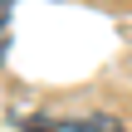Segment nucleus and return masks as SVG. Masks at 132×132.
<instances>
[{
    "instance_id": "1",
    "label": "nucleus",
    "mask_w": 132,
    "mask_h": 132,
    "mask_svg": "<svg viewBox=\"0 0 132 132\" xmlns=\"http://www.w3.org/2000/svg\"><path fill=\"white\" fill-rule=\"evenodd\" d=\"M64 132H122L118 118H83V122H64Z\"/></svg>"
},
{
    "instance_id": "2",
    "label": "nucleus",
    "mask_w": 132,
    "mask_h": 132,
    "mask_svg": "<svg viewBox=\"0 0 132 132\" xmlns=\"http://www.w3.org/2000/svg\"><path fill=\"white\" fill-rule=\"evenodd\" d=\"M10 10H15V0H0V59H5V34H10Z\"/></svg>"
},
{
    "instance_id": "3",
    "label": "nucleus",
    "mask_w": 132,
    "mask_h": 132,
    "mask_svg": "<svg viewBox=\"0 0 132 132\" xmlns=\"http://www.w3.org/2000/svg\"><path fill=\"white\" fill-rule=\"evenodd\" d=\"M29 132H64V127H29Z\"/></svg>"
}]
</instances>
